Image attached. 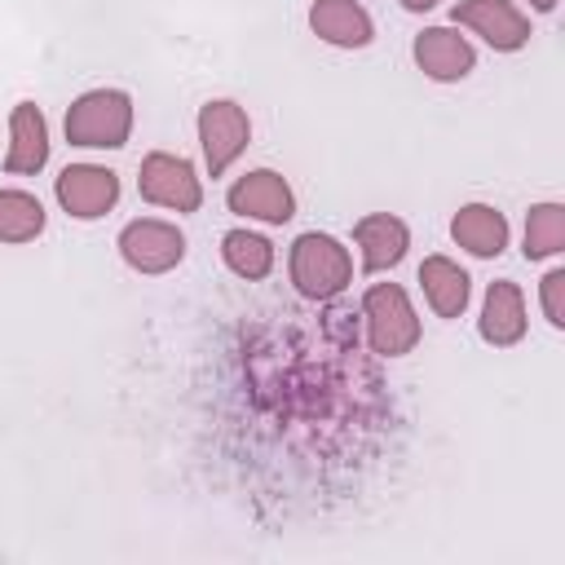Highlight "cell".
I'll return each mask as SVG.
<instances>
[{
  "mask_svg": "<svg viewBox=\"0 0 565 565\" xmlns=\"http://www.w3.org/2000/svg\"><path fill=\"white\" fill-rule=\"evenodd\" d=\"M353 260L331 234H300L291 243V282L309 300H331L349 287Z\"/></svg>",
  "mask_w": 565,
  "mask_h": 565,
  "instance_id": "cell-1",
  "label": "cell"
},
{
  "mask_svg": "<svg viewBox=\"0 0 565 565\" xmlns=\"http://www.w3.org/2000/svg\"><path fill=\"white\" fill-rule=\"evenodd\" d=\"M132 128V102L119 88H93L66 110V141L71 146H124Z\"/></svg>",
  "mask_w": 565,
  "mask_h": 565,
  "instance_id": "cell-2",
  "label": "cell"
},
{
  "mask_svg": "<svg viewBox=\"0 0 565 565\" xmlns=\"http://www.w3.org/2000/svg\"><path fill=\"white\" fill-rule=\"evenodd\" d=\"M362 318H366L371 349L380 358H402L419 340V318H415V309L397 282H375L362 296Z\"/></svg>",
  "mask_w": 565,
  "mask_h": 565,
  "instance_id": "cell-3",
  "label": "cell"
},
{
  "mask_svg": "<svg viewBox=\"0 0 565 565\" xmlns=\"http://www.w3.org/2000/svg\"><path fill=\"white\" fill-rule=\"evenodd\" d=\"M137 190H141L146 203H159V207H172V212H194L203 203V190H199L194 168L181 154H163V150H154V154L141 159Z\"/></svg>",
  "mask_w": 565,
  "mask_h": 565,
  "instance_id": "cell-4",
  "label": "cell"
},
{
  "mask_svg": "<svg viewBox=\"0 0 565 565\" xmlns=\"http://www.w3.org/2000/svg\"><path fill=\"white\" fill-rule=\"evenodd\" d=\"M450 18H455V26H472L499 53H512L530 40V18L512 0H459L450 9Z\"/></svg>",
  "mask_w": 565,
  "mask_h": 565,
  "instance_id": "cell-5",
  "label": "cell"
},
{
  "mask_svg": "<svg viewBox=\"0 0 565 565\" xmlns=\"http://www.w3.org/2000/svg\"><path fill=\"white\" fill-rule=\"evenodd\" d=\"M247 137H252V124H247L243 106H234V102H207L199 110V141H203V154H207V172L212 177H221L247 150Z\"/></svg>",
  "mask_w": 565,
  "mask_h": 565,
  "instance_id": "cell-6",
  "label": "cell"
},
{
  "mask_svg": "<svg viewBox=\"0 0 565 565\" xmlns=\"http://www.w3.org/2000/svg\"><path fill=\"white\" fill-rule=\"evenodd\" d=\"M119 252H124V260H128L132 269H141V274H163V269H172V265L185 256V234H181L177 225H168V221L146 216V221L124 225Z\"/></svg>",
  "mask_w": 565,
  "mask_h": 565,
  "instance_id": "cell-7",
  "label": "cell"
},
{
  "mask_svg": "<svg viewBox=\"0 0 565 565\" xmlns=\"http://www.w3.org/2000/svg\"><path fill=\"white\" fill-rule=\"evenodd\" d=\"M57 199H62V207H66L71 216L97 221V216H106V212L115 207V199H119V177H115L110 168H97V163H71V168H62V177H57Z\"/></svg>",
  "mask_w": 565,
  "mask_h": 565,
  "instance_id": "cell-8",
  "label": "cell"
},
{
  "mask_svg": "<svg viewBox=\"0 0 565 565\" xmlns=\"http://www.w3.org/2000/svg\"><path fill=\"white\" fill-rule=\"evenodd\" d=\"M225 199H230V212H243V216H256V221H269V225H282V221L296 216L291 185L269 168L238 177Z\"/></svg>",
  "mask_w": 565,
  "mask_h": 565,
  "instance_id": "cell-9",
  "label": "cell"
},
{
  "mask_svg": "<svg viewBox=\"0 0 565 565\" xmlns=\"http://www.w3.org/2000/svg\"><path fill=\"white\" fill-rule=\"evenodd\" d=\"M415 62L428 79H463L477 62L472 44L450 26H428L415 35Z\"/></svg>",
  "mask_w": 565,
  "mask_h": 565,
  "instance_id": "cell-10",
  "label": "cell"
},
{
  "mask_svg": "<svg viewBox=\"0 0 565 565\" xmlns=\"http://www.w3.org/2000/svg\"><path fill=\"white\" fill-rule=\"evenodd\" d=\"M9 132H13V141H9L4 168H9L13 177L40 172L44 159H49V124H44L40 106H35V102H18L13 115H9Z\"/></svg>",
  "mask_w": 565,
  "mask_h": 565,
  "instance_id": "cell-11",
  "label": "cell"
},
{
  "mask_svg": "<svg viewBox=\"0 0 565 565\" xmlns=\"http://www.w3.org/2000/svg\"><path fill=\"white\" fill-rule=\"evenodd\" d=\"M353 238H358V247H362V269H366V274L393 269V265L406 256V243H411L406 225H402L397 216H388V212L362 216V221L353 225Z\"/></svg>",
  "mask_w": 565,
  "mask_h": 565,
  "instance_id": "cell-12",
  "label": "cell"
},
{
  "mask_svg": "<svg viewBox=\"0 0 565 565\" xmlns=\"http://www.w3.org/2000/svg\"><path fill=\"white\" fill-rule=\"evenodd\" d=\"M309 26H313V35H322L327 44H340V49H362L375 35L366 9L353 0H318L309 9Z\"/></svg>",
  "mask_w": 565,
  "mask_h": 565,
  "instance_id": "cell-13",
  "label": "cell"
},
{
  "mask_svg": "<svg viewBox=\"0 0 565 565\" xmlns=\"http://www.w3.org/2000/svg\"><path fill=\"white\" fill-rule=\"evenodd\" d=\"M481 335L490 344H516L525 335V300H521L516 282H508V278L490 282L486 309H481Z\"/></svg>",
  "mask_w": 565,
  "mask_h": 565,
  "instance_id": "cell-14",
  "label": "cell"
},
{
  "mask_svg": "<svg viewBox=\"0 0 565 565\" xmlns=\"http://www.w3.org/2000/svg\"><path fill=\"white\" fill-rule=\"evenodd\" d=\"M450 234L459 247H468L472 256H499L508 247V221L503 212L486 207V203H468L459 207V216L450 221Z\"/></svg>",
  "mask_w": 565,
  "mask_h": 565,
  "instance_id": "cell-15",
  "label": "cell"
},
{
  "mask_svg": "<svg viewBox=\"0 0 565 565\" xmlns=\"http://www.w3.org/2000/svg\"><path fill=\"white\" fill-rule=\"evenodd\" d=\"M419 282H424V296L433 305L437 318H459L468 309V274L446 260V256H428L419 265Z\"/></svg>",
  "mask_w": 565,
  "mask_h": 565,
  "instance_id": "cell-16",
  "label": "cell"
},
{
  "mask_svg": "<svg viewBox=\"0 0 565 565\" xmlns=\"http://www.w3.org/2000/svg\"><path fill=\"white\" fill-rule=\"evenodd\" d=\"M44 230V207L26 190H0V243H31Z\"/></svg>",
  "mask_w": 565,
  "mask_h": 565,
  "instance_id": "cell-17",
  "label": "cell"
},
{
  "mask_svg": "<svg viewBox=\"0 0 565 565\" xmlns=\"http://www.w3.org/2000/svg\"><path fill=\"white\" fill-rule=\"evenodd\" d=\"M221 252H225V265H230L238 278H247V282L265 278L269 265H274L269 238H260V234H252V230H230V234L221 238Z\"/></svg>",
  "mask_w": 565,
  "mask_h": 565,
  "instance_id": "cell-18",
  "label": "cell"
},
{
  "mask_svg": "<svg viewBox=\"0 0 565 565\" xmlns=\"http://www.w3.org/2000/svg\"><path fill=\"white\" fill-rule=\"evenodd\" d=\"M561 247H565V207L561 203L530 207V216H525V256L543 260V256H556Z\"/></svg>",
  "mask_w": 565,
  "mask_h": 565,
  "instance_id": "cell-19",
  "label": "cell"
},
{
  "mask_svg": "<svg viewBox=\"0 0 565 565\" xmlns=\"http://www.w3.org/2000/svg\"><path fill=\"white\" fill-rule=\"evenodd\" d=\"M543 313L552 327H565V269H552L543 278Z\"/></svg>",
  "mask_w": 565,
  "mask_h": 565,
  "instance_id": "cell-20",
  "label": "cell"
},
{
  "mask_svg": "<svg viewBox=\"0 0 565 565\" xmlns=\"http://www.w3.org/2000/svg\"><path fill=\"white\" fill-rule=\"evenodd\" d=\"M402 4H406V9H411V13H424V9H433V4H437V0H402Z\"/></svg>",
  "mask_w": 565,
  "mask_h": 565,
  "instance_id": "cell-21",
  "label": "cell"
},
{
  "mask_svg": "<svg viewBox=\"0 0 565 565\" xmlns=\"http://www.w3.org/2000/svg\"><path fill=\"white\" fill-rule=\"evenodd\" d=\"M530 4H534L539 13H547V9H556V0H530Z\"/></svg>",
  "mask_w": 565,
  "mask_h": 565,
  "instance_id": "cell-22",
  "label": "cell"
}]
</instances>
